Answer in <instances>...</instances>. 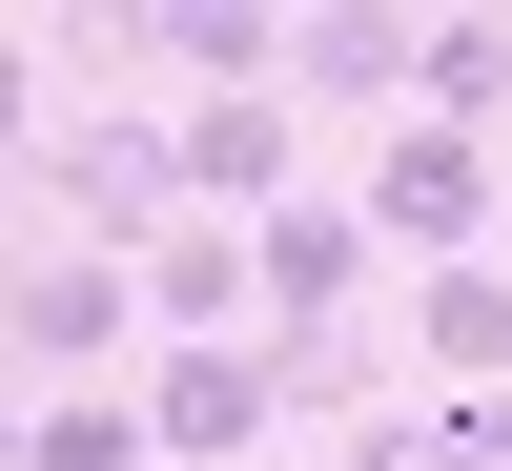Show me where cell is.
Segmentation results:
<instances>
[{
  "mask_svg": "<svg viewBox=\"0 0 512 471\" xmlns=\"http://www.w3.org/2000/svg\"><path fill=\"white\" fill-rule=\"evenodd\" d=\"M21 185L62 205L82 246H123V267L205 226V205H185V123H144V103H82V123H41V144H21Z\"/></svg>",
  "mask_w": 512,
  "mask_h": 471,
  "instance_id": "1",
  "label": "cell"
},
{
  "mask_svg": "<svg viewBox=\"0 0 512 471\" xmlns=\"http://www.w3.org/2000/svg\"><path fill=\"white\" fill-rule=\"evenodd\" d=\"M144 431H164V471H246L287 431V349L246 328V349H144Z\"/></svg>",
  "mask_w": 512,
  "mask_h": 471,
  "instance_id": "4",
  "label": "cell"
},
{
  "mask_svg": "<svg viewBox=\"0 0 512 471\" xmlns=\"http://www.w3.org/2000/svg\"><path fill=\"white\" fill-rule=\"evenodd\" d=\"M410 123H512V21H431V82H410Z\"/></svg>",
  "mask_w": 512,
  "mask_h": 471,
  "instance_id": "12",
  "label": "cell"
},
{
  "mask_svg": "<svg viewBox=\"0 0 512 471\" xmlns=\"http://www.w3.org/2000/svg\"><path fill=\"white\" fill-rule=\"evenodd\" d=\"M287 349V410H328V431H390V349L369 328H267Z\"/></svg>",
  "mask_w": 512,
  "mask_h": 471,
  "instance_id": "11",
  "label": "cell"
},
{
  "mask_svg": "<svg viewBox=\"0 0 512 471\" xmlns=\"http://www.w3.org/2000/svg\"><path fill=\"white\" fill-rule=\"evenodd\" d=\"M144 267H123V246H41V267H21V369H41V390H144V369H123V349H144Z\"/></svg>",
  "mask_w": 512,
  "mask_h": 471,
  "instance_id": "3",
  "label": "cell"
},
{
  "mask_svg": "<svg viewBox=\"0 0 512 471\" xmlns=\"http://www.w3.org/2000/svg\"><path fill=\"white\" fill-rule=\"evenodd\" d=\"M349 471H472V431L451 410H390V431H349Z\"/></svg>",
  "mask_w": 512,
  "mask_h": 471,
  "instance_id": "13",
  "label": "cell"
},
{
  "mask_svg": "<svg viewBox=\"0 0 512 471\" xmlns=\"http://www.w3.org/2000/svg\"><path fill=\"white\" fill-rule=\"evenodd\" d=\"M21 471H164V431H144V390H41Z\"/></svg>",
  "mask_w": 512,
  "mask_h": 471,
  "instance_id": "10",
  "label": "cell"
},
{
  "mask_svg": "<svg viewBox=\"0 0 512 471\" xmlns=\"http://www.w3.org/2000/svg\"><path fill=\"white\" fill-rule=\"evenodd\" d=\"M246 246H267V328H369V267H390V246H369V205H267V226H246Z\"/></svg>",
  "mask_w": 512,
  "mask_h": 471,
  "instance_id": "6",
  "label": "cell"
},
{
  "mask_svg": "<svg viewBox=\"0 0 512 471\" xmlns=\"http://www.w3.org/2000/svg\"><path fill=\"white\" fill-rule=\"evenodd\" d=\"M410 369H451V390H512V267H410Z\"/></svg>",
  "mask_w": 512,
  "mask_h": 471,
  "instance_id": "9",
  "label": "cell"
},
{
  "mask_svg": "<svg viewBox=\"0 0 512 471\" xmlns=\"http://www.w3.org/2000/svg\"><path fill=\"white\" fill-rule=\"evenodd\" d=\"M287 41H308V0H144V62L185 103H287Z\"/></svg>",
  "mask_w": 512,
  "mask_h": 471,
  "instance_id": "5",
  "label": "cell"
},
{
  "mask_svg": "<svg viewBox=\"0 0 512 471\" xmlns=\"http://www.w3.org/2000/svg\"><path fill=\"white\" fill-rule=\"evenodd\" d=\"M287 82H308V103H390V123H410V82H431V21H410V0H308Z\"/></svg>",
  "mask_w": 512,
  "mask_h": 471,
  "instance_id": "7",
  "label": "cell"
},
{
  "mask_svg": "<svg viewBox=\"0 0 512 471\" xmlns=\"http://www.w3.org/2000/svg\"><path fill=\"white\" fill-rule=\"evenodd\" d=\"M185 205H205V226H267V205H308L287 103H185Z\"/></svg>",
  "mask_w": 512,
  "mask_h": 471,
  "instance_id": "8",
  "label": "cell"
},
{
  "mask_svg": "<svg viewBox=\"0 0 512 471\" xmlns=\"http://www.w3.org/2000/svg\"><path fill=\"white\" fill-rule=\"evenodd\" d=\"M349 205H369V246H410V267H472V226L512 205V144H472V123H390Z\"/></svg>",
  "mask_w": 512,
  "mask_h": 471,
  "instance_id": "2",
  "label": "cell"
}]
</instances>
